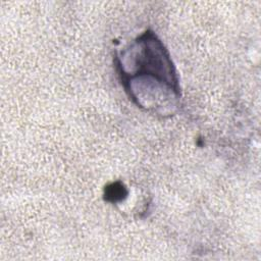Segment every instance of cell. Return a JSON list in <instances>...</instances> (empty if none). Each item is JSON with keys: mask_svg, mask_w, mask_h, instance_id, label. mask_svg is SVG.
<instances>
[{"mask_svg": "<svg viewBox=\"0 0 261 261\" xmlns=\"http://www.w3.org/2000/svg\"><path fill=\"white\" fill-rule=\"evenodd\" d=\"M106 199L108 201L116 202L118 200H122L127 195V190L123 184L114 183L106 189Z\"/></svg>", "mask_w": 261, "mask_h": 261, "instance_id": "cell-1", "label": "cell"}]
</instances>
